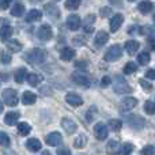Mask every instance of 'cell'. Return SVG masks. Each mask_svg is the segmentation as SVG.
I'll use <instances>...</instances> for the list:
<instances>
[{"label": "cell", "mask_w": 155, "mask_h": 155, "mask_svg": "<svg viewBox=\"0 0 155 155\" xmlns=\"http://www.w3.org/2000/svg\"><path fill=\"white\" fill-rule=\"evenodd\" d=\"M25 59H26V61L31 63V64H41V63L45 61L46 53H45V51H42V49L34 48L25 54Z\"/></svg>", "instance_id": "cell-1"}, {"label": "cell", "mask_w": 155, "mask_h": 155, "mask_svg": "<svg viewBox=\"0 0 155 155\" xmlns=\"http://www.w3.org/2000/svg\"><path fill=\"white\" fill-rule=\"evenodd\" d=\"M121 54H123V49L118 44H116V45H112L107 49V52L105 53V60L106 61H116L121 57Z\"/></svg>", "instance_id": "cell-2"}, {"label": "cell", "mask_w": 155, "mask_h": 155, "mask_svg": "<svg viewBox=\"0 0 155 155\" xmlns=\"http://www.w3.org/2000/svg\"><path fill=\"white\" fill-rule=\"evenodd\" d=\"M3 101L8 105V106H16L18 105V94L12 88H5L2 94Z\"/></svg>", "instance_id": "cell-3"}, {"label": "cell", "mask_w": 155, "mask_h": 155, "mask_svg": "<svg viewBox=\"0 0 155 155\" xmlns=\"http://www.w3.org/2000/svg\"><path fill=\"white\" fill-rule=\"evenodd\" d=\"M113 88H114L116 93L118 94H124V93H131L132 87L123 79L121 76H117L114 80V84H113Z\"/></svg>", "instance_id": "cell-4"}, {"label": "cell", "mask_w": 155, "mask_h": 155, "mask_svg": "<svg viewBox=\"0 0 155 155\" xmlns=\"http://www.w3.org/2000/svg\"><path fill=\"white\" fill-rule=\"evenodd\" d=\"M37 37L40 38L41 41H44V42L49 41L52 37H53L52 27L49 26V25H42V26H40V29H38V31H37Z\"/></svg>", "instance_id": "cell-5"}, {"label": "cell", "mask_w": 155, "mask_h": 155, "mask_svg": "<svg viewBox=\"0 0 155 155\" xmlns=\"http://www.w3.org/2000/svg\"><path fill=\"white\" fill-rule=\"evenodd\" d=\"M72 80L76 83V84L79 86H83V87H88L90 86V80H88V76L84 75V74L82 72V71H75V72H72Z\"/></svg>", "instance_id": "cell-6"}, {"label": "cell", "mask_w": 155, "mask_h": 155, "mask_svg": "<svg viewBox=\"0 0 155 155\" xmlns=\"http://www.w3.org/2000/svg\"><path fill=\"white\" fill-rule=\"evenodd\" d=\"M94 135L98 140H105L107 137V127L104 123H98L94 125Z\"/></svg>", "instance_id": "cell-7"}, {"label": "cell", "mask_w": 155, "mask_h": 155, "mask_svg": "<svg viewBox=\"0 0 155 155\" xmlns=\"http://www.w3.org/2000/svg\"><path fill=\"white\" fill-rule=\"evenodd\" d=\"M61 127L65 129V132H67V134H70V135L75 134L76 129H78V125H76L75 121H74L72 118H67V117L61 120Z\"/></svg>", "instance_id": "cell-8"}, {"label": "cell", "mask_w": 155, "mask_h": 155, "mask_svg": "<svg viewBox=\"0 0 155 155\" xmlns=\"http://www.w3.org/2000/svg\"><path fill=\"white\" fill-rule=\"evenodd\" d=\"M45 12H46V15L49 16L51 19H53V21H56V19H59L60 18V11H59V8H57V5L56 4H45Z\"/></svg>", "instance_id": "cell-9"}, {"label": "cell", "mask_w": 155, "mask_h": 155, "mask_svg": "<svg viewBox=\"0 0 155 155\" xmlns=\"http://www.w3.org/2000/svg\"><path fill=\"white\" fill-rule=\"evenodd\" d=\"M123 22H124V16L121 15V14H116V15L110 19V31L116 33L121 27Z\"/></svg>", "instance_id": "cell-10"}, {"label": "cell", "mask_w": 155, "mask_h": 155, "mask_svg": "<svg viewBox=\"0 0 155 155\" xmlns=\"http://www.w3.org/2000/svg\"><path fill=\"white\" fill-rule=\"evenodd\" d=\"M80 25H82V21H80V18L78 15H70L67 18V26H68V29L72 30V31L79 30Z\"/></svg>", "instance_id": "cell-11"}, {"label": "cell", "mask_w": 155, "mask_h": 155, "mask_svg": "<svg viewBox=\"0 0 155 155\" xmlns=\"http://www.w3.org/2000/svg\"><path fill=\"white\" fill-rule=\"evenodd\" d=\"M136 105H137V99L134 98V97L124 98L123 101H121V110H124V112H128V110L134 109Z\"/></svg>", "instance_id": "cell-12"}, {"label": "cell", "mask_w": 155, "mask_h": 155, "mask_svg": "<svg viewBox=\"0 0 155 155\" xmlns=\"http://www.w3.org/2000/svg\"><path fill=\"white\" fill-rule=\"evenodd\" d=\"M76 52L74 48H70V46H65V48L61 49V52H60V57H61V60H64V61H71V60L75 57Z\"/></svg>", "instance_id": "cell-13"}, {"label": "cell", "mask_w": 155, "mask_h": 155, "mask_svg": "<svg viewBox=\"0 0 155 155\" xmlns=\"http://www.w3.org/2000/svg\"><path fill=\"white\" fill-rule=\"evenodd\" d=\"M45 140H46V144L49 146H59L61 143L63 137H61V134H59V132H52V134H49L46 136Z\"/></svg>", "instance_id": "cell-14"}, {"label": "cell", "mask_w": 155, "mask_h": 155, "mask_svg": "<svg viewBox=\"0 0 155 155\" xmlns=\"http://www.w3.org/2000/svg\"><path fill=\"white\" fill-rule=\"evenodd\" d=\"M94 23H95V16L90 14V15H87L83 19V30H84L86 33H93Z\"/></svg>", "instance_id": "cell-15"}, {"label": "cell", "mask_w": 155, "mask_h": 155, "mask_svg": "<svg viewBox=\"0 0 155 155\" xmlns=\"http://www.w3.org/2000/svg\"><path fill=\"white\" fill-rule=\"evenodd\" d=\"M139 48H140V44L137 42V41H135V40H129V41H127L125 42V51H127V53H128L129 56H134Z\"/></svg>", "instance_id": "cell-16"}, {"label": "cell", "mask_w": 155, "mask_h": 155, "mask_svg": "<svg viewBox=\"0 0 155 155\" xmlns=\"http://www.w3.org/2000/svg\"><path fill=\"white\" fill-rule=\"evenodd\" d=\"M107 40H109V34L106 31H104V30H101V31L97 33L95 38H94V42H95L97 46H104L107 42Z\"/></svg>", "instance_id": "cell-17"}, {"label": "cell", "mask_w": 155, "mask_h": 155, "mask_svg": "<svg viewBox=\"0 0 155 155\" xmlns=\"http://www.w3.org/2000/svg\"><path fill=\"white\" fill-rule=\"evenodd\" d=\"M65 101L68 102V105H71V106H80V105L83 104V99L80 98L78 94H67L65 95Z\"/></svg>", "instance_id": "cell-18"}, {"label": "cell", "mask_w": 155, "mask_h": 155, "mask_svg": "<svg viewBox=\"0 0 155 155\" xmlns=\"http://www.w3.org/2000/svg\"><path fill=\"white\" fill-rule=\"evenodd\" d=\"M19 117H21V113L18 112H10L5 114L4 117V123L7 124V125H15L16 123H18Z\"/></svg>", "instance_id": "cell-19"}, {"label": "cell", "mask_w": 155, "mask_h": 155, "mask_svg": "<svg viewBox=\"0 0 155 155\" xmlns=\"http://www.w3.org/2000/svg\"><path fill=\"white\" fill-rule=\"evenodd\" d=\"M35 101H37V95L31 91H25L23 95H22V102L25 105H33L35 104Z\"/></svg>", "instance_id": "cell-20"}, {"label": "cell", "mask_w": 155, "mask_h": 155, "mask_svg": "<svg viewBox=\"0 0 155 155\" xmlns=\"http://www.w3.org/2000/svg\"><path fill=\"white\" fill-rule=\"evenodd\" d=\"M153 8H154V5H153V3H151L150 0H143V2L139 3V5H137V10H139L142 14L151 12V11H153Z\"/></svg>", "instance_id": "cell-21"}, {"label": "cell", "mask_w": 155, "mask_h": 155, "mask_svg": "<svg viewBox=\"0 0 155 155\" xmlns=\"http://www.w3.org/2000/svg\"><path fill=\"white\" fill-rule=\"evenodd\" d=\"M27 82H29L30 86H33V87H35V86H38L41 82L44 80L42 75H38V74H27Z\"/></svg>", "instance_id": "cell-22"}, {"label": "cell", "mask_w": 155, "mask_h": 155, "mask_svg": "<svg viewBox=\"0 0 155 155\" xmlns=\"http://www.w3.org/2000/svg\"><path fill=\"white\" fill-rule=\"evenodd\" d=\"M41 18H42L41 11L31 10V11H29V14L26 15V22H27V23H30V22H37V21H40Z\"/></svg>", "instance_id": "cell-23"}, {"label": "cell", "mask_w": 155, "mask_h": 155, "mask_svg": "<svg viewBox=\"0 0 155 155\" xmlns=\"http://www.w3.org/2000/svg\"><path fill=\"white\" fill-rule=\"evenodd\" d=\"M41 142L38 139H29L26 142V147L29 148L30 151H33V153H35V151H38V150H41Z\"/></svg>", "instance_id": "cell-24"}, {"label": "cell", "mask_w": 155, "mask_h": 155, "mask_svg": "<svg viewBox=\"0 0 155 155\" xmlns=\"http://www.w3.org/2000/svg\"><path fill=\"white\" fill-rule=\"evenodd\" d=\"M27 79V71H26V68H19V70H16V72H15V82L16 83H23L25 80Z\"/></svg>", "instance_id": "cell-25"}, {"label": "cell", "mask_w": 155, "mask_h": 155, "mask_svg": "<svg viewBox=\"0 0 155 155\" xmlns=\"http://www.w3.org/2000/svg\"><path fill=\"white\" fill-rule=\"evenodd\" d=\"M129 124H131L132 128H135V129H140V128H143L144 120H143L142 117H137V116H132V117L129 118Z\"/></svg>", "instance_id": "cell-26"}, {"label": "cell", "mask_w": 155, "mask_h": 155, "mask_svg": "<svg viewBox=\"0 0 155 155\" xmlns=\"http://www.w3.org/2000/svg\"><path fill=\"white\" fill-rule=\"evenodd\" d=\"M23 14H25V5L21 4V3L15 4L12 8H11V15H12V16H16V18H19V16H22Z\"/></svg>", "instance_id": "cell-27"}, {"label": "cell", "mask_w": 155, "mask_h": 155, "mask_svg": "<svg viewBox=\"0 0 155 155\" xmlns=\"http://www.w3.org/2000/svg\"><path fill=\"white\" fill-rule=\"evenodd\" d=\"M12 35V27L11 26H2L0 27V38L2 40H8Z\"/></svg>", "instance_id": "cell-28"}, {"label": "cell", "mask_w": 155, "mask_h": 155, "mask_svg": "<svg viewBox=\"0 0 155 155\" xmlns=\"http://www.w3.org/2000/svg\"><path fill=\"white\" fill-rule=\"evenodd\" d=\"M86 144H87V137H86V135H78L75 142H74V146H75L76 148H83L86 147Z\"/></svg>", "instance_id": "cell-29"}, {"label": "cell", "mask_w": 155, "mask_h": 155, "mask_svg": "<svg viewBox=\"0 0 155 155\" xmlns=\"http://www.w3.org/2000/svg\"><path fill=\"white\" fill-rule=\"evenodd\" d=\"M30 131H31V127H30L27 123H19L18 124V132H19L21 136H26V135H29Z\"/></svg>", "instance_id": "cell-30"}, {"label": "cell", "mask_w": 155, "mask_h": 155, "mask_svg": "<svg viewBox=\"0 0 155 155\" xmlns=\"http://www.w3.org/2000/svg\"><path fill=\"white\" fill-rule=\"evenodd\" d=\"M7 48L10 49L11 52H15V53H18L19 51H22V44L18 42L16 40H11L7 42Z\"/></svg>", "instance_id": "cell-31"}, {"label": "cell", "mask_w": 155, "mask_h": 155, "mask_svg": "<svg viewBox=\"0 0 155 155\" xmlns=\"http://www.w3.org/2000/svg\"><path fill=\"white\" fill-rule=\"evenodd\" d=\"M136 71H137V65L135 64V63H132V61L127 63V64L124 65V74H125V75H131V74H135Z\"/></svg>", "instance_id": "cell-32"}, {"label": "cell", "mask_w": 155, "mask_h": 155, "mask_svg": "<svg viewBox=\"0 0 155 155\" xmlns=\"http://www.w3.org/2000/svg\"><path fill=\"white\" fill-rule=\"evenodd\" d=\"M150 54H148V52H142V53L137 56V61H139L140 65H147L148 63H150Z\"/></svg>", "instance_id": "cell-33"}, {"label": "cell", "mask_w": 155, "mask_h": 155, "mask_svg": "<svg viewBox=\"0 0 155 155\" xmlns=\"http://www.w3.org/2000/svg\"><path fill=\"white\" fill-rule=\"evenodd\" d=\"M121 127H123V121L121 120H116V118H113V120L109 121V128L112 129V131L118 132L121 129Z\"/></svg>", "instance_id": "cell-34"}, {"label": "cell", "mask_w": 155, "mask_h": 155, "mask_svg": "<svg viewBox=\"0 0 155 155\" xmlns=\"http://www.w3.org/2000/svg\"><path fill=\"white\" fill-rule=\"evenodd\" d=\"M82 3V0H67L65 2V8L67 10H78Z\"/></svg>", "instance_id": "cell-35"}, {"label": "cell", "mask_w": 155, "mask_h": 155, "mask_svg": "<svg viewBox=\"0 0 155 155\" xmlns=\"http://www.w3.org/2000/svg\"><path fill=\"white\" fill-rule=\"evenodd\" d=\"M10 143H11L10 136H8L5 132L0 131V146H3V147H8V146H10Z\"/></svg>", "instance_id": "cell-36"}, {"label": "cell", "mask_w": 155, "mask_h": 155, "mask_svg": "<svg viewBox=\"0 0 155 155\" xmlns=\"http://www.w3.org/2000/svg\"><path fill=\"white\" fill-rule=\"evenodd\" d=\"M132 151H134V146L131 144V143H124L123 146H120V150H118V153L120 154H131Z\"/></svg>", "instance_id": "cell-37"}, {"label": "cell", "mask_w": 155, "mask_h": 155, "mask_svg": "<svg viewBox=\"0 0 155 155\" xmlns=\"http://www.w3.org/2000/svg\"><path fill=\"white\" fill-rule=\"evenodd\" d=\"M107 153L109 154H114V153H118V143L116 140H110L107 143Z\"/></svg>", "instance_id": "cell-38"}, {"label": "cell", "mask_w": 155, "mask_h": 155, "mask_svg": "<svg viewBox=\"0 0 155 155\" xmlns=\"http://www.w3.org/2000/svg\"><path fill=\"white\" fill-rule=\"evenodd\" d=\"M144 110H146V113H148V114H154L155 113V102L147 101L144 104Z\"/></svg>", "instance_id": "cell-39"}, {"label": "cell", "mask_w": 155, "mask_h": 155, "mask_svg": "<svg viewBox=\"0 0 155 155\" xmlns=\"http://www.w3.org/2000/svg\"><path fill=\"white\" fill-rule=\"evenodd\" d=\"M139 83H140V86L143 87V90H144L146 93H150V91L153 90V84H151L150 82H147V80H144V79H139Z\"/></svg>", "instance_id": "cell-40"}, {"label": "cell", "mask_w": 155, "mask_h": 155, "mask_svg": "<svg viewBox=\"0 0 155 155\" xmlns=\"http://www.w3.org/2000/svg\"><path fill=\"white\" fill-rule=\"evenodd\" d=\"M95 116H97V107L95 106H91L90 109L87 110V113H86V118H87L88 121H93Z\"/></svg>", "instance_id": "cell-41"}, {"label": "cell", "mask_w": 155, "mask_h": 155, "mask_svg": "<svg viewBox=\"0 0 155 155\" xmlns=\"http://www.w3.org/2000/svg\"><path fill=\"white\" fill-rule=\"evenodd\" d=\"M140 33H147L148 38L150 40H155V29H150V27H146V29H142Z\"/></svg>", "instance_id": "cell-42"}, {"label": "cell", "mask_w": 155, "mask_h": 155, "mask_svg": "<svg viewBox=\"0 0 155 155\" xmlns=\"http://www.w3.org/2000/svg\"><path fill=\"white\" fill-rule=\"evenodd\" d=\"M99 14H101L102 18H106V16H109L110 14H112V8L110 7H102L101 11H99Z\"/></svg>", "instance_id": "cell-43"}, {"label": "cell", "mask_w": 155, "mask_h": 155, "mask_svg": "<svg viewBox=\"0 0 155 155\" xmlns=\"http://www.w3.org/2000/svg\"><path fill=\"white\" fill-rule=\"evenodd\" d=\"M142 154H144V155H147V154H155V148L153 147V146H146L144 148H142V151H140Z\"/></svg>", "instance_id": "cell-44"}, {"label": "cell", "mask_w": 155, "mask_h": 155, "mask_svg": "<svg viewBox=\"0 0 155 155\" xmlns=\"http://www.w3.org/2000/svg\"><path fill=\"white\" fill-rule=\"evenodd\" d=\"M110 83H112V79H110L109 76H104V78H102V80H101V86H102V87H107Z\"/></svg>", "instance_id": "cell-45"}, {"label": "cell", "mask_w": 155, "mask_h": 155, "mask_svg": "<svg viewBox=\"0 0 155 155\" xmlns=\"http://www.w3.org/2000/svg\"><path fill=\"white\" fill-rule=\"evenodd\" d=\"M2 61H3V64H8V63H11V56L7 54L5 52H3L2 53Z\"/></svg>", "instance_id": "cell-46"}, {"label": "cell", "mask_w": 155, "mask_h": 155, "mask_svg": "<svg viewBox=\"0 0 155 155\" xmlns=\"http://www.w3.org/2000/svg\"><path fill=\"white\" fill-rule=\"evenodd\" d=\"M75 67H76V70H86L87 68V61H76Z\"/></svg>", "instance_id": "cell-47"}, {"label": "cell", "mask_w": 155, "mask_h": 155, "mask_svg": "<svg viewBox=\"0 0 155 155\" xmlns=\"http://www.w3.org/2000/svg\"><path fill=\"white\" fill-rule=\"evenodd\" d=\"M11 0H0V10H7L10 7Z\"/></svg>", "instance_id": "cell-48"}, {"label": "cell", "mask_w": 155, "mask_h": 155, "mask_svg": "<svg viewBox=\"0 0 155 155\" xmlns=\"http://www.w3.org/2000/svg\"><path fill=\"white\" fill-rule=\"evenodd\" d=\"M59 155H63V154H65V155H70L71 154V151L68 150V148H64V147H61V148H57V151H56Z\"/></svg>", "instance_id": "cell-49"}, {"label": "cell", "mask_w": 155, "mask_h": 155, "mask_svg": "<svg viewBox=\"0 0 155 155\" xmlns=\"http://www.w3.org/2000/svg\"><path fill=\"white\" fill-rule=\"evenodd\" d=\"M146 78H148V79H151V80H155V70H148L147 72H146Z\"/></svg>", "instance_id": "cell-50"}, {"label": "cell", "mask_w": 155, "mask_h": 155, "mask_svg": "<svg viewBox=\"0 0 155 155\" xmlns=\"http://www.w3.org/2000/svg\"><path fill=\"white\" fill-rule=\"evenodd\" d=\"M110 3H114V4H117V5H123V3H121V0H110Z\"/></svg>", "instance_id": "cell-51"}, {"label": "cell", "mask_w": 155, "mask_h": 155, "mask_svg": "<svg viewBox=\"0 0 155 155\" xmlns=\"http://www.w3.org/2000/svg\"><path fill=\"white\" fill-rule=\"evenodd\" d=\"M0 78H5V80H7L8 78H10V75H8V74H4V72H3V74H0Z\"/></svg>", "instance_id": "cell-52"}, {"label": "cell", "mask_w": 155, "mask_h": 155, "mask_svg": "<svg viewBox=\"0 0 155 155\" xmlns=\"http://www.w3.org/2000/svg\"><path fill=\"white\" fill-rule=\"evenodd\" d=\"M3 109H4V107H3V102H0V113L3 112Z\"/></svg>", "instance_id": "cell-53"}, {"label": "cell", "mask_w": 155, "mask_h": 155, "mask_svg": "<svg viewBox=\"0 0 155 155\" xmlns=\"http://www.w3.org/2000/svg\"><path fill=\"white\" fill-rule=\"evenodd\" d=\"M31 2H40V0H31Z\"/></svg>", "instance_id": "cell-54"}, {"label": "cell", "mask_w": 155, "mask_h": 155, "mask_svg": "<svg viewBox=\"0 0 155 155\" xmlns=\"http://www.w3.org/2000/svg\"><path fill=\"white\" fill-rule=\"evenodd\" d=\"M129 2H135V0H129Z\"/></svg>", "instance_id": "cell-55"}, {"label": "cell", "mask_w": 155, "mask_h": 155, "mask_svg": "<svg viewBox=\"0 0 155 155\" xmlns=\"http://www.w3.org/2000/svg\"><path fill=\"white\" fill-rule=\"evenodd\" d=\"M154 21H155V15H154Z\"/></svg>", "instance_id": "cell-56"}]
</instances>
